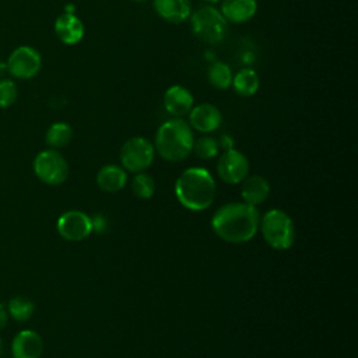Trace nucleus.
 Returning <instances> with one entry per match:
<instances>
[{"mask_svg": "<svg viewBox=\"0 0 358 358\" xmlns=\"http://www.w3.org/2000/svg\"><path fill=\"white\" fill-rule=\"evenodd\" d=\"M131 190L138 199L147 200L155 193V180L145 172H138L131 180Z\"/></svg>", "mask_w": 358, "mask_h": 358, "instance_id": "nucleus-23", "label": "nucleus"}, {"mask_svg": "<svg viewBox=\"0 0 358 358\" xmlns=\"http://www.w3.org/2000/svg\"><path fill=\"white\" fill-rule=\"evenodd\" d=\"M17 99V85L13 80H0V108H8Z\"/></svg>", "mask_w": 358, "mask_h": 358, "instance_id": "nucleus-25", "label": "nucleus"}, {"mask_svg": "<svg viewBox=\"0 0 358 358\" xmlns=\"http://www.w3.org/2000/svg\"><path fill=\"white\" fill-rule=\"evenodd\" d=\"M71 137H73L71 127L64 122H56L48 129L45 140H46V144L50 145L52 148H62L71 141Z\"/></svg>", "mask_w": 358, "mask_h": 358, "instance_id": "nucleus-21", "label": "nucleus"}, {"mask_svg": "<svg viewBox=\"0 0 358 358\" xmlns=\"http://www.w3.org/2000/svg\"><path fill=\"white\" fill-rule=\"evenodd\" d=\"M154 144L144 137H131L120 148V162L129 172H144L154 161Z\"/></svg>", "mask_w": 358, "mask_h": 358, "instance_id": "nucleus-6", "label": "nucleus"}, {"mask_svg": "<svg viewBox=\"0 0 358 358\" xmlns=\"http://www.w3.org/2000/svg\"><path fill=\"white\" fill-rule=\"evenodd\" d=\"M192 151H194V154L201 159H210L218 154L220 144L215 138L210 136H204L194 140Z\"/></svg>", "mask_w": 358, "mask_h": 358, "instance_id": "nucleus-24", "label": "nucleus"}, {"mask_svg": "<svg viewBox=\"0 0 358 358\" xmlns=\"http://www.w3.org/2000/svg\"><path fill=\"white\" fill-rule=\"evenodd\" d=\"M7 70V64L6 63H3V62H0V77L4 74V71Z\"/></svg>", "mask_w": 358, "mask_h": 358, "instance_id": "nucleus-29", "label": "nucleus"}, {"mask_svg": "<svg viewBox=\"0 0 358 358\" xmlns=\"http://www.w3.org/2000/svg\"><path fill=\"white\" fill-rule=\"evenodd\" d=\"M204 1H207V3H218L221 0H204Z\"/></svg>", "mask_w": 358, "mask_h": 358, "instance_id": "nucleus-30", "label": "nucleus"}, {"mask_svg": "<svg viewBox=\"0 0 358 358\" xmlns=\"http://www.w3.org/2000/svg\"><path fill=\"white\" fill-rule=\"evenodd\" d=\"M57 232L66 241H83L92 232L91 218L78 210L66 211L57 220Z\"/></svg>", "mask_w": 358, "mask_h": 358, "instance_id": "nucleus-10", "label": "nucleus"}, {"mask_svg": "<svg viewBox=\"0 0 358 358\" xmlns=\"http://www.w3.org/2000/svg\"><path fill=\"white\" fill-rule=\"evenodd\" d=\"M194 136L190 124L182 117L164 122L155 134V151L169 162L185 159L193 150Z\"/></svg>", "mask_w": 358, "mask_h": 358, "instance_id": "nucleus-3", "label": "nucleus"}, {"mask_svg": "<svg viewBox=\"0 0 358 358\" xmlns=\"http://www.w3.org/2000/svg\"><path fill=\"white\" fill-rule=\"evenodd\" d=\"M35 175L46 185H62L69 176V165L56 150L41 151L34 159Z\"/></svg>", "mask_w": 358, "mask_h": 358, "instance_id": "nucleus-7", "label": "nucleus"}, {"mask_svg": "<svg viewBox=\"0 0 358 358\" xmlns=\"http://www.w3.org/2000/svg\"><path fill=\"white\" fill-rule=\"evenodd\" d=\"M259 221L260 214L255 206L245 201L228 203L214 213L211 228L225 242L245 243L256 235Z\"/></svg>", "mask_w": 358, "mask_h": 358, "instance_id": "nucleus-1", "label": "nucleus"}, {"mask_svg": "<svg viewBox=\"0 0 358 358\" xmlns=\"http://www.w3.org/2000/svg\"><path fill=\"white\" fill-rule=\"evenodd\" d=\"M232 77L234 74L231 67L224 62L213 63L207 71L208 83L217 90H227L228 87H231Z\"/></svg>", "mask_w": 358, "mask_h": 358, "instance_id": "nucleus-20", "label": "nucleus"}, {"mask_svg": "<svg viewBox=\"0 0 358 358\" xmlns=\"http://www.w3.org/2000/svg\"><path fill=\"white\" fill-rule=\"evenodd\" d=\"M157 14L168 22L180 24L192 14L190 0H154Z\"/></svg>", "mask_w": 358, "mask_h": 358, "instance_id": "nucleus-16", "label": "nucleus"}, {"mask_svg": "<svg viewBox=\"0 0 358 358\" xmlns=\"http://www.w3.org/2000/svg\"><path fill=\"white\" fill-rule=\"evenodd\" d=\"M91 224H92V231L101 234L106 229V218L101 214H96L91 218Z\"/></svg>", "mask_w": 358, "mask_h": 358, "instance_id": "nucleus-26", "label": "nucleus"}, {"mask_svg": "<svg viewBox=\"0 0 358 358\" xmlns=\"http://www.w3.org/2000/svg\"><path fill=\"white\" fill-rule=\"evenodd\" d=\"M42 350V337L34 330H22L13 338V358H39Z\"/></svg>", "mask_w": 358, "mask_h": 358, "instance_id": "nucleus-13", "label": "nucleus"}, {"mask_svg": "<svg viewBox=\"0 0 358 358\" xmlns=\"http://www.w3.org/2000/svg\"><path fill=\"white\" fill-rule=\"evenodd\" d=\"M1 351H3V343H1V338H0V355H1Z\"/></svg>", "mask_w": 358, "mask_h": 358, "instance_id": "nucleus-31", "label": "nucleus"}, {"mask_svg": "<svg viewBox=\"0 0 358 358\" xmlns=\"http://www.w3.org/2000/svg\"><path fill=\"white\" fill-rule=\"evenodd\" d=\"M175 194L185 208L190 211L206 210L215 197L214 178L204 168H187L175 182Z\"/></svg>", "mask_w": 358, "mask_h": 358, "instance_id": "nucleus-2", "label": "nucleus"}, {"mask_svg": "<svg viewBox=\"0 0 358 358\" xmlns=\"http://www.w3.org/2000/svg\"><path fill=\"white\" fill-rule=\"evenodd\" d=\"M55 32L64 45H76L84 36V25L73 13H63L55 21Z\"/></svg>", "mask_w": 358, "mask_h": 358, "instance_id": "nucleus-14", "label": "nucleus"}, {"mask_svg": "<svg viewBox=\"0 0 358 358\" xmlns=\"http://www.w3.org/2000/svg\"><path fill=\"white\" fill-rule=\"evenodd\" d=\"M220 147H222L224 150H229V148H234L232 147V138L228 137V136H222L221 138V143H218Z\"/></svg>", "mask_w": 358, "mask_h": 358, "instance_id": "nucleus-28", "label": "nucleus"}, {"mask_svg": "<svg viewBox=\"0 0 358 358\" xmlns=\"http://www.w3.org/2000/svg\"><path fill=\"white\" fill-rule=\"evenodd\" d=\"M264 241L277 250H287L295 241V227L291 217L278 208H271L259 221Z\"/></svg>", "mask_w": 358, "mask_h": 358, "instance_id": "nucleus-4", "label": "nucleus"}, {"mask_svg": "<svg viewBox=\"0 0 358 358\" xmlns=\"http://www.w3.org/2000/svg\"><path fill=\"white\" fill-rule=\"evenodd\" d=\"M126 182H127V173L119 165H113V164L105 165L96 173V185L108 193H115L122 190L126 186Z\"/></svg>", "mask_w": 358, "mask_h": 358, "instance_id": "nucleus-18", "label": "nucleus"}, {"mask_svg": "<svg viewBox=\"0 0 358 358\" xmlns=\"http://www.w3.org/2000/svg\"><path fill=\"white\" fill-rule=\"evenodd\" d=\"M241 183H242L241 196L245 203L256 207L257 204H262L268 197L270 185L263 176L260 175L246 176Z\"/></svg>", "mask_w": 358, "mask_h": 358, "instance_id": "nucleus-17", "label": "nucleus"}, {"mask_svg": "<svg viewBox=\"0 0 358 358\" xmlns=\"http://www.w3.org/2000/svg\"><path fill=\"white\" fill-rule=\"evenodd\" d=\"M220 11L227 21L242 24L255 17L257 0H222Z\"/></svg>", "mask_w": 358, "mask_h": 358, "instance_id": "nucleus-15", "label": "nucleus"}, {"mask_svg": "<svg viewBox=\"0 0 358 358\" xmlns=\"http://www.w3.org/2000/svg\"><path fill=\"white\" fill-rule=\"evenodd\" d=\"M133 1H137V3H141V1H145V0H133Z\"/></svg>", "mask_w": 358, "mask_h": 358, "instance_id": "nucleus-32", "label": "nucleus"}, {"mask_svg": "<svg viewBox=\"0 0 358 358\" xmlns=\"http://www.w3.org/2000/svg\"><path fill=\"white\" fill-rule=\"evenodd\" d=\"M7 317H8L7 310H6V308L0 303V330L6 327V324H7Z\"/></svg>", "mask_w": 358, "mask_h": 358, "instance_id": "nucleus-27", "label": "nucleus"}, {"mask_svg": "<svg viewBox=\"0 0 358 358\" xmlns=\"http://www.w3.org/2000/svg\"><path fill=\"white\" fill-rule=\"evenodd\" d=\"M217 172L220 179L225 183L238 185L249 173V161L241 151L235 148L225 150L217 162Z\"/></svg>", "mask_w": 358, "mask_h": 358, "instance_id": "nucleus-9", "label": "nucleus"}, {"mask_svg": "<svg viewBox=\"0 0 358 358\" xmlns=\"http://www.w3.org/2000/svg\"><path fill=\"white\" fill-rule=\"evenodd\" d=\"M194 99L192 92L183 85H172L164 94V108L173 117L189 115Z\"/></svg>", "mask_w": 358, "mask_h": 358, "instance_id": "nucleus-12", "label": "nucleus"}, {"mask_svg": "<svg viewBox=\"0 0 358 358\" xmlns=\"http://www.w3.org/2000/svg\"><path fill=\"white\" fill-rule=\"evenodd\" d=\"M190 27L200 41L213 45L224 39L228 21L215 7L203 6L190 14Z\"/></svg>", "mask_w": 358, "mask_h": 358, "instance_id": "nucleus-5", "label": "nucleus"}, {"mask_svg": "<svg viewBox=\"0 0 358 358\" xmlns=\"http://www.w3.org/2000/svg\"><path fill=\"white\" fill-rule=\"evenodd\" d=\"M7 70L11 76L21 80L34 78L42 66L41 55L32 46H18L11 52L7 60Z\"/></svg>", "mask_w": 358, "mask_h": 358, "instance_id": "nucleus-8", "label": "nucleus"}, {"mask_svg": "<svg viewBox=\"0 0 358 358\" xmlns=\"http://www.w3.org/2000/svg\"><path fill=\"white\" fill-rule=\"evenodd\" d=\"M222 123L221 110L213 103H200L189 112V124L200 133H211Z\"/></svg>", "mask_w": 358, "mask_h": 358, "instance_id": "nucleus-11", "label": "nucleus"}, {"mask_svg": "<svg viewBox=\"0 0 358 358\" xmlns=\"http://www.w3.org/2000/svg\"><path fill=\"white\" fill-rule=\"evenodd\" d=\"M231 85L234 87L235 92L241 96H252L257 92L260 87L259 76L252 69H242L234 77Z\"/></svg>", "mask_w": 358, "mask_h": 358, "instance_id": "nucleus-19", "label": "nucleus"}, {"mask_svg": "<svg viewBox=\"0 0 358 358\" xmlns=\"http://www.w3.org/2000/svg\"><path fill=\"white\" fill-rule=\"evenodd\" d=\"M34 302L25 296H14L8 302V313L17 322H27L34 315Z\"/></svg>", "mask_w": 358, "mask_h": 358, "instance_id": "nucleus-22", "label": "nucleus"}]
</instances>
